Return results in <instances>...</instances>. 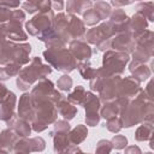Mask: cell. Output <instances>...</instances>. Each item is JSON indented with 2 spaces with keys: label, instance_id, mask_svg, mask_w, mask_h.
Here are the masks:
<instances>
[{
  "label": "cell",
  "instance_id": "10",
  "mask_svg": "<svg viewBox=\"0 0 154 154\" xmlns=\"http://www.w3.org/2000/svg\"><path fill=\"white\" fill-rule=\"evenodd\" d=\"M111 48H113L116 52H124V53H130L134 52L135 48V42L134 37L130 31H124L114 35L112 37L111 42Z\"/></svg>",
  "mask_w": 154,
  "mask_h": 154
},
{
  "label": "cell",
  "instance_id": "13",
  "mask_svg": "<svg viewBox=\"0 0 154 154\" xmlns=\"http://www.w3.org/2000/svg\"><path fill=\"white\" fill-rule=\"evenodd\" d=\"M18 117L20 119H24L26 122H31L34 118V105H32V99L31 94L24 93L18 102Z\"/></svg>",
  "mask_w": 154,
  "mask_h": 154
},
{
  "label": "cell",
  "instance_id": "8",
  "mask_svg": "<svg viewBox=\"0 0 154 154\" xmlns=\"http://www.w3.org/2000/svg\"><path fill=\"white\" fill-rule=\"evenodd\" d=\"M116 35V29L112 25V23L109 22H105L101 23L99 26L91 28L89 29L85 34L84 37L89 43L93 45H97L99 42L103 41V40H109Z\"/></svg>",
  "mask_w": 154,
  "mask_h": 154
},
{
  "label": "cell",
  "instance_id": "49",
  "mask_svg": "<svg viewBox=\"0 0 154 154\" xmlns=\"http://www.w3.org/2000/svg\"><path fill=\"white\" fill-rule=\"evenodd\" d=\"M4 6H6V7H8L10 10H12V8H17L18 6H19V1H4V2H1Z\"/></svg>",
  "mask_w": 154,
  "mask_h": 154
},
{
  "label": "cell",
  "instance_id": "34",
  "mask_svg": "<svg viewBox=\"0 0 154 154\" xmlns=\"http://www.w3.org/2000/svg\"><path fill=\"white\" fill-rule=\"evenodd\" d=\"M84 96H85V89L84 87L82 85H77L73 91H71L69 95H67V101L71 102L72 105H82L83 100H84Z\"/></svg>",
  "mask_w": 154,
  "mask_h": 154
},
{
  "label": "cell",
  "instance_id": "31",
  "mask_svg": "<svg viewBox=\"0 0 154 154\" xmlns=\"http://www.w3.org/2000/svg\"><path fill=\"white\" fill-rule=\"evenodd\" d=\"M100 116L105 119H111V118H114V117H119L120 116V109L119 107L117 106L116 101H112V102H107L105 103V106L101 108L100 111Z\"/></svg>",
  "mask_w": 154,
  "mask_h": 154
},
{
  "label": "cell",
  "instance_id": "54",
  "mask_svg": "<svg viewBox=\"0 0 154 154\" xmlns=\"http://www.w3.org/2000/svg\"><path fill=\"white\" fill-rule=\"evenodd\" d=\"M77 154H85V153H83V152H82V150H79V152H78V153H77ZM87 154H88V153H87Z\"/></svg>",
  "mask_w": 154,
  "mask_h": 154
},
{
  "label": "cell",
  "instance_id": "28",
  "mask_svg": "<svg viewBox=\"0 0 154 154\" xmlns=\"http://www.w3.org/2000/svg\"><path fill=\"white\" fill-rule=\"evenodd\" d=\"M16 43L12 41H5L0 45V65H6L12 63L13 51H14Z\"/></svg>",
  "mask_w": 154,
  "mask_h": 154
},
{
  "label": "cell",
  "instance_id": "46",
  "mask_svg": "<svg viewBox=\"0 0 154 154\" xmlns=\"http://www.w3.org/2000/svg\"><path fill=\"white\" fill-rule=\"evenodd\" d=\"M124 154H142V150L137 146H129V147H125Z\"/></svg>",
  "mask_w": 154,
  "mask_h": 154
},
{
  "label": "cell",
  "instance_id": "9",
  "mask_svg": "<svg viewBox=\"0 0 154 154\" xmlns=\"http://www.w3.org/2000/svg\"><path fill=\"white\" fill-rule=\"evenodd\" d=\"M120 79L122 78L119 76L112 75V76H109L105 81L101 90L99 91V94H100V101H102L103 103H107V102H112V101H114L117 99L118 84H119Z\"/></svg>",
  "mask_w": 154,
  "mask_h": 154
},
{
  "label": "cell",
  "instance_id": "47",
  "mask_svg": "<svg viewBox=\"0 0 154 154\" xmlns=\"http://www.w3.org/2000/svg\"><path fill=\"white\" fill-rule=\"evenodd\" d=\"M79 150H81V149H79L78 147H76V146H70L69 148H66V149L63 150V152H59L58 154H77Z\"/></svg>",
  "mask_w": 154,
  "mask_h": 154
},
{
  "label": "cell",
  "instance_id": "18",
  "mask_svg": "<svg viewBox=\"0 0 154 154\" xmlns=\"http://www.w3.org/2000/svg\"><path fill=\"white\" fill-rule=\"evenodd\" d=\"M6 124H7L8 128H11L17 134L18 137H26L31 132V125H30V123L26 122V120H24V119H20L16 114H13L12 118L6 122Z\"/></svg>",
  "mask_w": 154,
  "mask_h": 154
},
{
  "label": "cell",
  "instance_id": "30",
  "mask_svg": "<svg viewBox=\"0 0 154 154\" xmlns=\"http://www.w3.org/2000/svg\"><path fill=\"white\" fill-rule=\"evenodd\" d=\"M20 71V65L10 63L6 65L0 66V81H6L12 76H17Z\"/></svg>",
  "mask_w": 154,
  "mask_h": 154
},
{
  "label": "cell",
  "instance_id": "21",
  "mask_svg": "<svg viewBox=\"0 0 154 154\" xmlns=\"http://www.w3.org/2000/svg\"><path fill=\"white\" fill-rule=\"evenodd\" d=\"M57 112L64 118V120H71L77 114V107L73 106L71 102L67 101V99L64 96L57 105Z\"/></svg>",
  "mask_w": 154,
  "mask_h": 154
},
{
  "label": "cell",
  "instance_id": "7",
  "mask_svg": "<svg viewBox=\"0 0 154 154\" xmlns=\"http://www.w3.org/2000/svg\"><path fill=\"white\" fill-rule=\"evenodd\" d=\"M82 106L85 109V123L89 126H96L100 122V99L91 91H85Z\"/></svg>",
  "mask_w": 154,
  "mask_h": 154
},
{
  "label": "cell",
  "instance_id": "25",
  "mask_svg": "<svg viewBox=\"0 0 154 154\" xmlns=\"http://www.w3.org/2000/svg\"><path fill=\"white\" fill-rule=\"evenodd\" d=\"M88 136V129L85 125L78 124L75 129H72L69 132V141L71 146H77L81 142H83Z\"/></svg>",
  "mask_w": 154,
  "mask_h": 154
},
{
  "label": "cell",
  "instance_id": "19",
  "mask_svg": "<svg viewBox=\"0 0 154 154\" xmlns=\"http://www.w3.org/2000/svg\"><path fill=\"white\" fill-rule=\"evenodd\" d=\"M31 52V46L29 43H19L16 45L12 57V63L18 65H25L29 63V54Z\"/></svg>",
  "mask_w": 154,
  "mask_h": 154
},
{
  "label": "cell",
  "instance_id": "44",
  "mask_svg": "<svg viewBox=\"0 0 154 154\" xmlns=\"http://www.w3.org/2000/svg\"><path fill=\"white\" fill-rule=\"evenodd\" d=\"M11 14H12V10H10L8 7L4 6L0 2V24H5L6 22H8L11 18Z\"/></svg>",
  "mask_w": 154,
  "mask_h": 154
},
{
  "label": "cell",
  "instance_id": "5",
  "mask_svg": "<svg viewBox=\"0 0 154 154\" xmlns=\"http://www.w3.org/2000/svg\"><path fill=\"white\" fill-rule=\"evenodd\" d=\"M129 54L124 52H116V51H107L103 54L102 59V67L109 75H122L125 65L129 63Z\"/></svg>",
  "mask_w": 154,
  "mask_h": 154
},
{
  "label": "cell",
  "instance_id": "26",
  "mask_svg": "<svg viewBox=\"0 0 154 154\" xmlns=\"http://www.w3.org/2000/svg\"><path fill=\"white\" fill-rule=\"evenodd\" d=\"M112 75H109L103 67H100V69H96V73L95 76L90 79V83H89V87L93 91H100L105 81Z\"/></svg>",
  "mask_w": 154,
  "mask_h": 154
},
{
  "label": "cell",
  "instance_id": "51",
  "mask_svg": "<svg viewBox=\"0 0 154 154\" xmlns=\"http://www.w3.org/2000/svg\"><path fill=\"white\" fill-rule=\"evenodd\" d=\"M64 5H65V4H64L63 1H52L51 7H52V10H63Z\"/></svg>",
  "mask_w": 154,
  "mask_h": 154
},
{
  "label": "cell",
  "instance_id": "40",
  "mask_svg": "<svg viewBox=\"0 0 154 154\" xmlns=\"http://www.w3.org/2000/svg\"><path fill=\"white\" fill-rule=\"evenodd\" d=\"M30 141V146H31V152H42L46 148V142L42 137L40 136H35L29 138Z\"/></svg>",
  "mask_w": 154,
  "mask_h": 154
},
{
  "label": "cell",
  "instance_id": "42",
  "mask_svg": "<svg viewBox=\"0 0 154 154\" xmlns=\"http://www.w3.org/2000/svg\"><path fill=\"white\" fill-rule=\"evenodd\" d=\"M111 143H112V147L113 148H116L117 150H120V149H124L126 147L128 140L123 135H114L113 138L111 140Z\"/></svg>",
  "mask_w": 154,
  "mask_h": 154
},
{
  "label": "cell",
  "instance_id": "11",
  "mask_svg": "<svg viewBox=\"0 0 154 154\" xmlns=\"http://www.w3.org/2000/svg\"><path fill=\"white\" fill-rule=\"evenodd\" d=\"M140 90H141V87L138 81H136L132 76L125 77V78H122L118 84L117 97H125L131 100V97H135Z\"/></svg>",
  "mask_w": 154,
  "mask_h": 154
},
{
  "label": "cell",
  "instance_id": "1",
  "mask_svg": "<svg viewBox=\"0 0 154 154\" xmlns=\"http://www.w3.org/2000/svg\"><path fill=\"white\" fill-rule=\"evenodd\" d=\"M153 114L154 109L152 97L148 96L143 89H141L135 96V100H130L119 117L123 126L130 128L143 122H153Z\"/></svg>",
  "mask_w": 154,
  "mask_h": 154
},
{
  "label": "cell",
  "instance_id": "16",
  "mask_svg": "<svg viewBox=\"0 0 154 154\" xmlns=\"http://www.w3.org/2000/svg\"><path fill=\"white\" fill-rule=\"evenodd\" d=\"M67 26H69V18L65 13H58L57 16H54L52 29L54 30L55 34H58L64 40L65 43L67 41L71 42V40L69 37V32H67Z\"/></svg>",
  "mask_w": 154,
  "mask_h": 154
},
{
  "label": "cell",
  "instance_id": "3",
  "mask_svg": "<svg viewBox=\"0 0 154 154\" xmlns=\"http://www.w3.org/2000/svg\"><path fill=\"white\" fill-rule=\"evenodd\" d=\"M34 105V118L30 122L31 130L41 132L48 128L49 124L54 123L58 117L55 105L51 101H32Z\"/></svg>",
  "mask_w": 154,
  "mask_h": 154
},
{
  "label": "cell",
  "instance_id": "15",
  "mask_svg": "<svg viewBox=\"0 0 154 154\" xmlns=\"http://www.w3.org/2000/svg\"><path fill=\"white\" fill-rule=\"evenodd\" d=\"M67 18H69L67 32H69L70 40L73 41V40H79L81 37H83L85 34V26H84L83 20L79 19L75 14H70L67 16Z\"/></svg>",
  "mask_w": 154,
  "mask_h": 154
},
{
  "label": "cell",
  "instance_id": "6",
  "mask_svg": "<svg viewBox=\"0 0 154 154\" xmlns=\"http://www.w3.org/2000/svg\"><path fill=\"white\" fill-rule=\"evenodd\" d=\"M53 19L54 14L52 10L48 12H38V14L34 16L32 19L25 23V29L29 32V35L38 37L41 34L52 29Z\"/></svg>",
  "mask_w": 154,
  "mask_h": 154
},
{
  "label": "cell",
  "instance_id": "38",
  "mask_svg": "<svg viewBox=\"0 0 154 154\" xmlns=\"http://www.w3.org/2000/svg\"><path fill=\"white\" fill-rule=\"evenodd\" d=\"M72 84H73V81L69 75H63L57 82L58 89L63 90V91H69L72 88Z\"/></svg>",
  "mask_w": 154,
  "mask_h": 154
},
{
  "label": "cell",
  "instance_id": "33",
  "mask_svg": "<svg viewBox=\"0 0 154 154\" xmlns=\"http://www.w3.org/2000/svg\"><path fill=\"white\" fill-rule=\"evenodd\" d=\"M136 12L141 13L146 19L153 22L154 20V4L153 2H140L136 6Z\"/></svg>",
  "mask_w": 154,
  "mask_h": 154
},
{
  "label": "cell",
  "instance_id": "14",
  "mask_svg": "<svg viewBox=\"0 0 154 154\" xmlns=\"http://www.w3.org/2000/svg\"><path fill=\"white\" fill-rule=\"evenodd\" d=\"M16 101H17V97L14 93L8 90L7 95L0 101V120L7 122L12 118V116L14 114L13 111H14Z\"/></svg>",
  "mask_w": 154,
  "mask_h": 154
},
{
  "label": "cell",
  "instance_id": "32",
  "mask_svg": "<svg viewBox=\"0 0 154 154\" xmlns=\"http://www.w3.org/2000/svg\"><path fill=\"white\" fill-rule=\"evenodd\" d=\"M12 152L14 154H29L31 153L30 141L26 137H18L12 147Z\"/></svg>",
  "mask_w": 154,
  "mask_h": 154
},
{
  "label": "cell",
  "instance_id": "52",
  "mask_svg": "<svg viewBox=\"0 0 154 154\" xmlns=\"http://www.w3.org/2000/svg\"><path fill=\"white\" fill-rule=\"evenodd\" d=\"M131 4V1H112L111 5H114V6H123V5H129Z\"/></svg>",
  "mask_w": 154,
  "mask_h": 154
},
{
  "label": "cell",
  "instance_id": "37",
  "mask_svg": "<svg viewBox=\"0 0 154 154\" xmlns=\"http://www.w3.org/2000/svg\"><path fill=\"white\" fill-rule=\"evenodd\" d=\"M83 19H84L83 23L87 24V25H95V24H97L101 20L100 17L97 16V13L95 12V10L93 7L83 13Z\"/></svg>",
  "mask_w": 154,
  "mask_h": 154
},
{
  "label": "cell",
  "instance_id": "4",
  "mask_svg": "<svg viewBox=\"0 0 154 154\" xmlns=\"http://www.w3.org/2000/svg\"><path fill=\"white\" fill-rule=\"evenodd\" d=\"M45 59L51 64V66L55 67L61 72H71L77 67V60L70 53L69 49H46L43 52Z\"/></svg>",
  "mask_w": 154,
  "mask_h": 154
},
{
  "label": "cell",
  "instance_id": "41",
  "mask_svg": "<svg viewBox=\"0 0 154 154\" xmlns=\"http://www.w3.org/2000/svg\"><path fill=\"white\" fill-rule=\"evenodd\" d=\"M106 128L108 131L111 132H119L123 128V124H122V120H120V117H114V118H111L107 120V124H106Z\"/></svg>",
  "mask_w": 154,
  "mask_h": 154
},
{
  "label": "cell",
  "instance_id": "36",
  "mask_svg": "<svg viewBox=\"0 0 154 154\" xmlns=\"http://www.w3.org/2000/svg\"><path fill=\"white\" fill-rule=\"evenodd\" d=\"M95 12L97 13V16L100 17V19H106L109 17L111 12H112V8H111V5L108 2H105V1H97L94 4V7Z\"/></svg>",
  "mask_w": 154,
  "mask_h": 154
},
{
  "label": "cell",
  "instance_id": "12",
  "mask_svg": "<svg viewBox=\"0 0 154 154\" xmlns=\"http://www.w3.org/2000/svg\"><path fill=\"white\" fill-rule=\"evenodd\" d=\"M70 53L73 55V58L77 60V63L81 61H88L91 57V48L90 46L82 41V40H73L70 42Z\"/></svg>",
  "mask_w": 154,
  "mask_h": 154
},
{
  "label": "cell",
  "instance_id": "55",
  "mask_svg": "<svg viewBox=\"0 0 154 154\" xmlns=\"http://www.w3.org/2000/svg\"><path fill=\"white\" fill-rule=\"evenodd\" d=\"M144 154H153V153H150V152H148V153H144Z\"/></svg>",
  "mask_w": 154,
  "mask_h": 154
},
{
  "label": "cell",
  "instance_id": "22",
  "mask_svg": "<svg viewBox=\"0 0 154 154\" xmlns=\"http://www.w3.org/2000/svg\"><path fill=\"white\" fill-rule=\"evenodd\" d=\"M148 26V22L147 19L138 12H136L131 19H129V31L131 32L132 36L140 34V32H143Z\"/></svg>",
  "mask_w": 154,
  "mask_h": 154
},
{
  "label": "cell",
  "instance_id": "35",
  "mask_svg": "<svg viewBox=\"0 0 154 154\" xmlns=\"http://www.w3.org/2000/svg\"><path fill=\"white\" fill-rule=\"evenodd\" d=\"M77 69L81 73V76L84 78V79H91L95 73H96V69H94L89 61H81V63H77Z\"/></svg>",
  "mask_w": 154,
  "mask_h": 154
},
{
  "label": "cell",
  "instance_id": "2",
  "mask_svg": "<svg viewBox=\"0 0 154 154\" xmlns=\"http://www.w3.org/2000/svg\"><path fill=\"white\" fill-rule=\"evenodd\" d=\"M51 72H52L51 65H43L41 61V58L34 57L26 67L20 69L16 81L17 88L23 91L28 90L32 83H35L38 79L46 78V76L49 75Z\"/></svg>",
  "mask_w": 154,
  "mask_h": 154
},
{
  "label": "cell",
  "instance_id": "50",
  "mask_svg": "<svg viewBox=\"0 0 154 154\" xmlns=\"http://www.w3.org/2000/svg\"><path fill=\"white\" fill-rule=\"evenodd\" d=\"M7 93H8V89L6 88L5 84H2V83L0 82V101L7 95Z\"/></svg>",
  "mask_w": 154,
  "mask_h": 154
},
{
  "label": "cell",
  "instance_id": "53",
  "mask_svg": "<svg viewBox=\"0 0 154 154\" xmlns=\"http://www.w3.org/2000/svg\"><path fill=\"white\" fill-rule=\"evenodd\" d=\"M0 154H8V152H7V150H4V149L0 148Z\"/></svg>",
  "mask_w": 154,
  "mask_h": 154
},
{
  "label": "cell",
  "instance_id": "17",
  "mask_svg": "<svg viewBox=\"0 0 154 154\" xmlns=\"http://www.w3.org/2000/svg\"><path fill=\"white\" fill-rule=\"evenodd\" d=\"M38 40L45 42L47 49H63V48H66V43L64 42V40L54 32L53 29L41 34L38 36Z\"/></svg>",
  "mask_w": 154,
  "mask_h": 154
},
{
  "label": "cell",
  "instance_id": "20",
  "mask_svg": "<svg viewBox=\"0 0 154 154\" xmlns=\"http://www.w3.org/2000/svg\"><path fill=\"white\" fill-rule=\"evenodd\" d=\"M129 70L134 75L132 77L136 81H138L140 83L146 81V79H148L150 77V75H152V70L146 64H142V63H138V61H135V60H132L130 63Z\"/></svg>",
  "mask_w": 154,
  "mask_h": 154
},
{
  "label": "cell",
  "instance_id": "24",
  "mask_svg": "<svg viewBox=\"0 0 154 154\" xmlns=\"http://www.w3.org/2000/svg\"><path fill=\"white\" fill-rule=\"evenodd\" d=\"M18 136L17 134L11 129L7 128L5 130H2L0 132V148L4 150H12V147L14 144V142L17 141Z\"/></svg>",
  "mask_w": 154,
  "mask_h": 154
},
{
  "label": "cell",
  "instance_id": "45",
  "mask_svg": "<svg viewBox=\"0 0 154 154\" xmlns=\"http://www.w3.org/2000/svg\"><path fill=\"white\" fill-rule=\"evenodd\" d=\"M22 7L28 13H35L38 11V1H25L22 4Z\"/></svg>",
  "mask_w": 154,
  "mask_h": 154
},
{
  "label": "cell",
  "instance_id": "43",
  "mask_svg": "<svg viewBox=\"0 0 154 154\" xmlns=\"http://www.w3.org/2000/svg\"><path fill=\"white\" fill-rule=\"evenodd\" d=\"M54 132H70V124L67 120H55L54 122V130L51 131V136Z\"/></svg>",
  "mask_w": 154,
  "mask_h": 154
},
{
  "label": "cell",
  "instance_id": "27",
  "mask_svg": "<svg viewBox=\"0 0 154 154\" xmlns=\"http://www.w3.org/2000/svg\"><path fill=\"white\" fill-rule=\"evenodd\" d=\"M52 137H53V149L55 153L63 152L71 146L69 141V132H54Z\"/></svg>",
  "mask_w": 154,
  "mask_h": 154
},
{
  "label": "cell",
  "instance_id": "23",
  "mask_svg": "<svg viewBox=\"0 0 154 154\" xmlns=\"http://www.w3.org/2000/svg\"><path fill=\"white\" fill-rule=\"evenodd\" d=\"M93 2L89 0H84V1H77V0H70L66 2V11L70 14H83L85 12V10L88 11L89 8H91Z\"/></svg>",
  "mask_w": 154,
  "mask_h": 154
},
{
  "label": "cell",
  "instance_id": "48",
  "mask_svg": "<svg viewBox=\"0 0 154 154\" xmlns=\"http://www.w3.org/2000/svg\"><path fill=\"white\" fill-rule=\"evenodd\" d=\"M6 41V24H0V45Z\"/></svg>",
  "mask_w": 154,
  "mask_h": 154
},
{
  "label": "cell",
  "instance_id": "39",
  "mask_svg": "<svg viewBox=\"0 0 154 154\" xmlns=\"http://www.w3.org/2000/svg\"><path fill=\"white\" fill-rule=\"evenodd\" d=\"M113 147L111 141L108 140H100L95 148V154H109L112 152Z\"/></svg>",
  "mask_w": 154,
  "mask_h": 154
},
{
  "label": "cell",
  "instance_id": "29",
  "mask_svg": "<svg viewBox=\"0 0 154 154\" xmlns=\"http://www.w3.org/2000/svg\"><path fill=\"white\" fill-rule=\"evenodd\" d=\"M153 136V122H143L135 132V140L138 142L149 141Z\"/></svg>",
  "mask_w": 154,
  "mask_h": 154
}]
</instances>
